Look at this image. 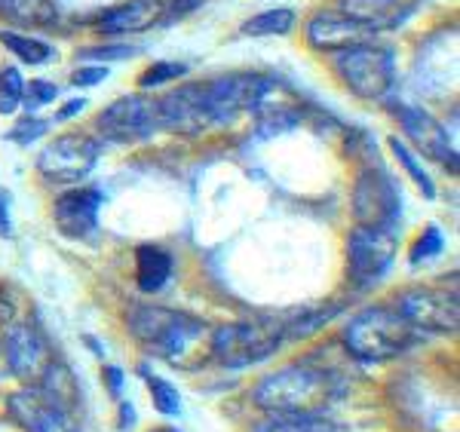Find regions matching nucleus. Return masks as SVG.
Instances as JSON below:
<instances>
[{"instance_id": "473e14b6", "label": "nucleus", "mask_w": 460, "mask_h": 432, "mask_svg": "<svg viewBox=\"0 0 460 432\" xmlns=\"http://www.w3.org/2000/svg\"><path fill=\"white\" fill-rule=\"evenodd\" d=\"M132 47H99V49H86L89 58H126L132 56Z\"/></svg>"}, {"instance_id": "c9c22d12", "label": "nucleus", "mask_w": 460, "mask_h": 432, "mask_svg": "<svg viewBox=\"0 0 460 432\" xmlns=\"http://www.w3.org/2000/svg\"><path fill=\"white\" fill-rule=\"evenodd\" d=\"M6 322H10V304L0 297V331H6Z\"/></svg>"}, {"instance_id": "20e7f679", "label": "nucleus", "mask_w": 460, "mask_h": 432, "mask_svg": "<svg viewBox=\"0 0 460 432\" xmlns=\"http://www.w3.org/2000/svg\"><path fill=\"white\" fill-rule=\"evenodd\" d=\"M283 319H252V322H230L212 331V359L225 368L243 371L249 365L270 359L283 347Z\"/></svg>"}, {"instance_id": "2f4dec72", "label": "nucleus", "mask_w": 460, "mask_h": 432, "mask_svg": "<svg viewBox=\"0 0 460 432\" xmlns=\"http://www.w3.org/2000/svg\"><path fill=\"white\" fill-rule=\"evenodd\" d=\"M13 197L6 188H0V236H10L13 234V215H10Z\"/></svg>"}, {"instance_id": "0eeeda50", "label": "nucleus", "mask_w": 460, "mask_h": 432, "mask_svg": "<svg viewBox=\"0 0 460 432\" xmlns=\"http://www.w3.org/2000/svg\"><path fill=\"white\" fill-rule=\"evenodd\" d=\"M399 227L377 230L356 225L347 236V277L356 286H375L390 273L399 251Z\"/></svg>"}, {"instance_id": "423d86ee", "label": "nucleus", "mask_w": 460, "mask_h": 432, "mask_svg": "<svg viewBox=\"0 0 460 432\" xmlns=\"http://www.w3.org/2000/svg\"><path fill=\"white\" fill-rule=\"evenodd\" d=\"M350 208L359 227H399V221H402V190L387 175V169H362L353 184Z\"/></svg>"}, {"instance_id": "aec40b11", "label": "nucleus", "mask_w": 460, "mask_h": 432, "mask_svg": "<svg viewBox=\"0 0 460 432\" xmlns=\"http://www.w3.org/2000/svg\"><path fill=\"white\" fill-rule=\"evenodd\" d=\"M252 432H335L325 417L310 414H270L261 423H255Z\"/></svg>"}, {"instance_id": "6ab92c4d", "label": "nucleus", "mask_w": 460, "mask_h": 432, "mask_svg": "<svg viewBox=\"0 0 460 432\" xmlns=\"http://www.w3.org/2000/svg\"><path fill=\"white\" fill-rule=\"evenodd\" d=\"M0 19L22 28H56L58 10L53 0H0Z\"/></svg>"}, {"instance_id": "5701e85b", "label": "nucleus", "mask_w": 460, "mask_h": 432, "mask_svg": "<svg viewBox=\"0 0 460 432\" xmlns=\"http://www.w3.org/2000/svg\"><path fill=\"white\" fill-rule=\"evenodd\" d=\"M390 147H393V156L399 160V166H402L405 172L414 178V184H418V188L424 190V197L427 199H436V184H433V178H429V172L424 169V163L418 160V154H414L411 147H408L399 136L390 138Z\"/></svg>"}, {"instance_id": "39448f33", "label": "nucleus", "mask_w": 460, "mask_h": 432, "mask_svg": "<svg viewBox=\"0 0 460 432\" xmlns=\"http://www.w3.org/2000/svg\"><path fill=\"white\" fill-rule=\"evenodd\" d=\"M332 68L341 84L362 101H381L396 84V58L390 49L375 47V43H359V47L335 52Z\"/></svg>"}, {"instance_id": "4468645a", "label": "nucleus", "mask_w": 460, "mask_h": 432, "mask_svg": "<svg viewBox=\"0 0 460 432\" xmlns=\"http://www.w3.org/2000/svg\"><path fill=\"white\" fill-rule=\"evenodd\" d=\"M102 197L95 188H77L68 190L53 203V221L56 227L62 230L71 240H84V236L93 234L99 227V212H102Z\"/></svg>"}, {"instance_id": "f3484780", "label": "nucleus", "mask_w": 460, "mask_h": 432, "mask_svg": "<svg viewBox=\"0 0 460 432\" xmlns=\"http://www.w3.org/2000/svg\"><path fill=\"white\" fill-rule=\"evenodd\" d=\"M338 10L368 31H390L405 25L414 13V0H338Z\"/></svg>"}, {"instance_id": "a878e982", "label": "nucleus", "mask_w": 460, "mask_h": 432, "mask_svg": "<svg viewBox=\"0 0 460 432\" xmlns=\"http://www.w3.org/2000/svg\"><path fill=\"white\" fill-rule=\"evenodd\" d=\"M22 93H25V84H22L19 68H0V114H16Z\"/></svg>"}, {"instance_id": "4be33fe9", "label": "nucleus", "mask_w": 460, "mask_h": 432, "mask_svg": "<svg viewBox=\"0 0 460 432\" xmlns=\"http://www.w3.org/2000/svg\"><path fill=\"white\" fill-rule=\"evenodd\" d=\"M295 16L292 10H267V13H258V16L246 19L243 25V34L249 37H273V34H288L295 28Z\"/></svg>"}, {"instance_id": "c756f323", "label": "nucleus", "mask_w": 460, "mask_h": 432, "mask_svg": "<svg viewBox=\"0 0 460 432\" xmlns=\"http://www.w3.org/2000/svg\"><path fill=\"white\" fill-rule=\"evenodd\" d=\"M108 80V68L105 65H86V68H77L71 77L74 86H99Z\"/></svg>"}, {"instance_id": "f704fd0d", "label": "nucleus", "mask_w": 460, "mask_h": 432, "mask_svg": "<svg viewBox=\"0 0 460 432\" xmlns=\"http://www.w3.org/2000/svg\"><path fill=\"white\" fill-rule=\"evenodd\" d=\"M117 427H120L123 432L136 427V408H132V405H126V401L120 405V423H117Z\"/></svg>"}, {"instance_id": "f8f14e48", "label": "nucleus", "mask_w": 460, "mask_h": 432, "mask_svg": "<svg viewBox=\"0 0 460 432\" xmlns=\"http://www.w3.org/2000/svg\"><path fill=\"white\" fill-rule=\"evenodd\" d=\"M396 120L402 126L405 138L411 141L420 154L436 163H442V166H448L451 172H457V147H455V141L448 138V129H445L436 117H429L424 108L399 104Z\"/></svg>"}, {"instance_id": "6e6552de", "label": "nucleus", "mask_w": 460, "mask_h": 432, "mask_svg": "<svg viewBox=\"0 0 460 432\" xmlns=\"http://www.w3.org/2000/svg\"><path fill=\"white\" fill-rule=\"evenodd\" d=\"M95 129L111 145H136L163 129L160 104L157 99H145V95H123L95 117Z\"/></svg>"}, {"instance_id": "393cba45", "label": "nucleus", "mask_w": 460, "mask_h": 432, "mask_svg": "<svg viewBox=\"0 0 460 432\" xmlns=\"http://www.w3.org/2000/svg\"><path fill=\"white\" fill-rule=\"evenodd\" d=\"M445 249V236L439 227H427L424 234L418 236V242L411 245V251H408V264L418 267V264H427V260L439 258Z\"/></svg>"}, {"instance_id": "dca6fc26", "label": "nucleus", "mask_w": 460, "mask_h": 432, "mask_svg": "<svg viewBox=\"0 0 460 432\" xmlns=\"http://www.w3.org/2000/svg\"><path fill=\"white\" fill-rule=\"evenodd\" d=\"M166 19V0H126V4L108 10L95 22L102 34L123 37V34H142L147 28L160 25Z\"/></svg>"}, {"instance_id": "f03ea898", "label": "nucleus", "mask_w": 460, "mask_h": 432, "mask_svg": "<svg viewBox=\"0 0 460 432\" xmlns=\"http://www.w3.org/2000/svg\"><path fill=\"white\" fill-rule=\"evenodd\" d=\"M126 329L142 344L147 353L160 356L169 362H184L188 353L203 340L206 322L188 313L169 307H151V304H136L126 313Z\"/></svg>"}, {"instance_id": "f257e3e1", "label": "nucleus", "mask_w": 460, "mask_h": 432, "mask_svg": "<svg viewBox=\"0 0 460 432\" xmlns=\"http://www.w3.org/2000/svg\"><path fill=\"white\" fill-rule=\"evenodd\" d=\"M344 396V384L335 371L288 365L283 371L261 377L252 390V401L267 414H310L325 417L335 401Z\"/></svg>"}, {"instance_id": "7ed1b4c3", "label": "nucleus", "mask_w": 460, "mask_h": 432, "mask_svg": "<svg viewBox=\"0 0 460 432\" xmlns=\"http://www.w3.org/2000/svg\"><path fill=\"white\" fill-rule=\"evenodd\" d=\"M418 338L420 331L390 307H368L356 313L344 329L347 353L359 362H390L418 344Z\"/></svg>"}, {"instance_id": "412c9836", "label": "nucleus", "mask_w": 460, "mask_h": 432, "mask_svg": "<svg viewBox=\"0 0 460 432\" xmlns=\"http://www.w3.org/2000/svg\"><path fill=\"white\" fill-rule=\"evenodd\" d=\"M0 43L25 65H47L56 58V49L49 47V43L37 40V37H28V34H19V31H0Z\"/></svg>"}, {"instance_id": "cd10ccee", "label": "nucleus", "mask_w": 460, "mask_h": 432, "mask_svg": "<svg viewBox=\"0 0 460 432\" xmlns=\"http://www.w3.org/2000/svg\"><path fill=\"white\" fill-rule=\"evenodd\" d=\"M56 99H58V86L49 84V80H31V84L25 86V93H22V101H25L28 108H47V104Z\"/></svg>"}, {"instance_id": "ddd939ff", "label": "nucleus", "mask_w": 460, "mask_h": 432, "mask_svg": "<svg viewBox=\"0 0 460 432\" xmlns=\"http://www.w3.org/2000/svg\"><path fill=\"white\" fill-rule=\"evenodd\" d=\"M307 43L316 52H329L335 56L341 49L359 47V43H372V34L368 28H362L359 22H353L350 16H344L341 10H319L307 19Z\"/></svg>"}, {"instance_id": "bb28decb", "label": "nucleus", "mask_w": 460, "mask_h": 432, "mask_svg": "<svg viewBox=\"0 0 460 432\" xmlns=\"http://www.w3.org/2000/svg\"><path fill=\"white\" fill-rule=\"evenodd\" d=\"M181 74H188V65L181 62H154L142 77H138V86L142 89H157L169 80H178Z\"/></svg>"}, {"instance_id": "2eb2a0df", "label": "nucleus", "mask_w": 460, "mask_h": 432, "mask_svg": "<svg viewBox=\"0 0 460 432\" xmlns=\"http://www.w3.org/2000/svg\"><path fill=\"white\" fill-rule=\"evenodd\" d=\"M6 362H10L16 377L37 384L53 359H49V344L34 325H10V331H6Z\"/></svg>"}, {"instance_id": "a211bd4d", "label": "nucleus", "mask_w": 460, "mask_h": 432, "mask_svg": "<svg viewBox=\"0 0 460 432\" xmlns=\"http://www.w3.org/2000/svg\"><path fill=\"white\" fill-rule=\"evenodd\" d=\"M172 277V255L163 251L160 245H138L136 251V279L145 295L160 292Z\"/></svg>"}, {"instance_id": "e433bc0d", "label": "nucleus", "mask_w": 460, "mask_h": 432, "mask_svg": "<svg viewBox=\"0 0 460 432\" xmlns=\"http://www.w3.org/2000/svg\"><path fill=\"white\" fill-rule=\"evenodd\" d=\"M151 432H181V429H175V427H154Z\"/></svg>"}, {"instance_id": "9d476101", "label": "nucleus", "mask_w": 460, "mask_h": 432, "mask_svg": "<svg viewBox=\"0 0 460 432\" xmlns=\"http://www.w3.org/2000/svg\"><path fill=\"white\" fill-rule=\"evenodd\" d=\"M157 104L163 129L178 132V136H203L218 126L206 84H184L157 99Z\"/></svg>"}, {"instance_id": "9b49d317", "label": "nucleus", "mask_w": 460, "mask_h": 432, "mask_svg": "<svg viewBox=\"0 0 460 432\" xmlns=\"http://www.w3.org/2000/svg\"><path fill=\"white\" fill-rule=\"evenodd\" d=\"M396 313L418 331L455 334L460 325L457 292H442V288H408L399 295Z\"/></svg>"}, {"instance_id": "72a5a7b5", "label": "nucleus", "mask_w": 460, "mask_h": 432, "mask_svg": "<svg viewBox=\"0 0 460 432\" xmlns=\"http://www.w3.org/2000/svg\"><path fill=\"white\" fill-rule=\"evenodd\" d=\"M84 108H86V101H84V99H74V101L65 104V108L58 110L56 117H58V120H71V117H74V114H80V110H84Z\"/></svg>"}, {"instance_id": "1a4fd4ad", "label": "nucleus", "mask_w": 460, "mask_h": 432, "mask_svg": "<svg viewBox=\"0 0 460 432\" xmlns=\"http://www.w3.org/2000/svg\"><path fill=\"white\" fill-rule=\"evenodd\" d=\"M102 156V147L86 132H62L49 141L37 156V169L47 181L56 184H77L93 172Z\"/></svg>"}, {"instance_id": "b1692460", "label": "nucleus", "mask_w": 460, "mask_h": 432, "mask_svg": "<svg viewBox=\"0 0 460 432\" xmlns=\"http://www.w3.org/2000/svg\"><path fill=\"white\" fill-rule=\"evenodd\" d=\"M142 377L147 381V390H151V401H154V408H157V414H163V417L181 414V396H178V390L166 381V377L151 375L147 365H142Z\"/></svg>"}, {"instance_id": "7c9ffc66", "label": "nucleus", "mask_w": 460, "mask_h": 432, "mask_svg": "<svg viewBox=\"0 0 460 432\" xmlns=\"http://www.w3.org/2000/svg\"><path fill=\"white\" fill-rule=\"evenodd\" d=\"M102 377H105V384H108V392H111V399H120V392H123V381H126V375L117 365H105L102 368Z\"/></svg>"}, {"instance_id": "c85d7f7f", "label": "nucleus", "mask_w": 460, "mask_h": 432, "mask_svg": "<svg viewBox=\"0 0 460 432\" xmlns=\"http://www.w3.org/2000/svg\"><path fill=\"white\" fill-rule=\"evenodd\" d=\"M47 132V123L37 120V117H25V120H19L16 126L10 129V141H16V145H31V141H37Z\"/></svg>"}]
</instances>
